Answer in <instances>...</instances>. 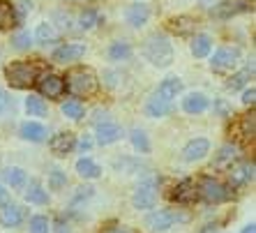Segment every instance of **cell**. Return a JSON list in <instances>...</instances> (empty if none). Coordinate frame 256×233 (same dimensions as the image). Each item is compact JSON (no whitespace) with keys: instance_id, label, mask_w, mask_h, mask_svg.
I'll return each instance as SVG.
<instances>
[{"instance_id":"6da1fadb","label":"cell","mask_w":256,"mask_h":233,"mask_svg":"<svg viewBox=\"0 0 256 233\" xmlns=\"http://www.w3.org/2000/svg\"><path fill=\"white\" fill-rule=\"evenodd\" d=\"M143 56L148 58V62H152L155 67H168L173 62V46L168 42L166 35L155 32L143 42Z\"/></svg>"},{"instance_id":"7a4b0ae2","label":"cell","mask_w":256,"mask_h":233,"mask_svg":"<svg viewBox=\"0 0 256 233\" xmlns=\"http://www.w3.org/2000/svg\"><path fill=\"white\" fill-rule=\"evenodd\" d=\"M62 81H65V88L74 97H88L97 90V76L88 67H74V70L67 72V76Z\"/></svg>"},{"instance_id":"3957f363","label":"cell","mask_w":256,"mask_h":233,"mask_svg":"<svg viewBox=\"0 0 256 233\" xmlns=\"http://www.w3.org/2000/svg\"><path fill=\"white\" fill-rule=\"evenodd\" d=\"M5 76H7V81H10L12 88L24 90V88L35 86L40 72H37V67L30 65V62H12V65L5 70Z\"/></svg>"},{"instance_id":"277c9868","label":"cell","mask_w":256,"mask_h":233,"mask_svg":"<svg viewBox=\"0 0 256 233\" xmlns=\"http://www.w3.org/2000/svg\"><path fill=\"white\" fill-rule=\"evenodd\" d=\"M157 204V178L141 180L132 194V206L136 210H150Z\"/></svg>"},{"instance_id":"5b68a950","label":"cell","mask_w":256,"mask_h":233,"mask_svg":"<svg viewBox=\"0 0 256 233\" xmlns=\"http://www.w3.org/2000/svg\"><path fill=\"white\" fill-rule=\"evenodd\" d=\"M198 196L206 201V204H224L228 198V190L224 185H222L220 180L210 178V176H206V178H201V182H198Z\"/></svg>"},{"instance_id":"8992f818","label":"cell","mask_w":256,"mask_h":233,"mask_svg":"<svg viewBox=\"0 0 256 233\" xmlns=\"http://www.w3.org/2000/svg\"><path fill=\"white\" fill-rule=\"evenodd\" d=\"M178 222H187V215H180V212H173V210H152L146 217V226L152 228V231H168Z\"/></svg>"},{"instance_id":"52a82bcc","label":"cell","mask_w":256,"mask_h":233,"mask_svg":"<svg viewBox=\"0 0 256 233\" xmlns=\"http://www.w3.org/2000/svg\"><path fill=\"white\" fill-rule=\"evenodd\" d=\"M35 86H37V90H40V95L48 97V100H56V97H60L65 92V81L60 76H56V74H42V76H37Z\"/></svg>"},{"instance_id":"ba28073f","label":"cell","mask_w":256,"mask_h":233,"mask_svg":"<svg viewBox=\"0 0 256 233\" xmlns=\"http://www.w3.org/2000/svg\"><path fill=\"white\" fill-rule=\"evenodd\" d=\"M238 60H240V51H238V48L224 46V48H220V51L212 56L210 65H212V70H217V72H224V70L236 67V62H238Z\"/></svg>"},{"instance_id":"9c48e42d","label":"cell","mask_w":256,"mask_h":233,"mask_svg":"<svg viewBox=\"0 0 256 233\" xmlns=\"http://www.w3.org/2000/svg\"><path fill=\"white\" fill-rule=\"evenodd\" d=\"M95 134H97V144L100 146H111L122 136V130H120V125L114 122V120H104V122L97 125Z\"/></svg>"},{"instance_id":"30bf717a","label":"cell","mask_w":256,"mask_h":233,"mask_svg":"<svg viewBox=\"0 0 256 233\" xmlns=\"http://www.w3.org/2000/svg\"><path fill=\"white\" fill-rule=\"evenodd\" d=\"M86 56V44H62L60 48L54 51V60L56 62H74V60H81Z\"/></svg>"},{"instance_id":"8fae6325","label":"cell","mask_w":256,"mask_h":233,"mask_svg":"<svg viewBox=\"0 0 256 233\" xmlns=\"http://www.w3.org/2000/svg\"><path fill=\"white\" fill-rule=\"evenodd\" d=\"M210 152V141L208 138H192L190 144L182 148V157L187 162H198Z\"/></svg>"},{"instance_id":"7c38bea8","label":"cell","mask_w":256,"mask_h":233,"mask_svg":"<svg viewBox=\"0 0 256 233\" xmlns=\"http://www.w3.org/2000/svg\"><path fill=\"white\" fill-rule=\"evenodd\" d=\"M48 146H51L54 155H67V152H72V150L76 148V136L72 132H62V134H56Z\"/></svg>"},{"instance_id":"4fadbf2b","label":"cell","mask_w":256,"mask_h":233,"mask_svg":"<svg viewBox=\"0 0 256 233\" xmlns=\"http://www.w3.org/2000/svg\"><path fill=\"white\" fill-rule=\"evenodd\" d=\"M125 18H127V24L130 26L141 28V26H146V21L150 18V7L146 5V2H134V5L127 7Z\"/></svg>"},{"instance_id":"5bb4252c","label":"cell","mask_w":256,"mask_h":233,"mask_svg":"<svg viewBox=\"0 0 256 233\" xmlns=\"http://www.w3.org/2000/svg\"><path fill=\"white\" fill-rule=\"evenodd\" d=\"M173 201H178V204H194L198 196L196 192V185L192 182V180H182V182H178V185L173 187Z\"/></svg>"},{"instance_id":"9a60e30c","label":"cell","mask_w":256,"mask_h":233,"mask_svg":"<svg viewBox=\"0 0 256 233\" xmlns=\"http://www.w3.org/2000/svg\"><path fill=\"white\" fill-rule=\"evenodd\" d=\"M208 106H210V100L203 92H190L182 100V108H185L187 114H203Z\"/></svg>"},{"instance_id":"2e32d148","label":"cell","mask_w":256,"mask_h":233,"mask_svg":"<svg viewBox=\"0 0 256 233\" xmlns=\"http://www.w3.org/2000/svg\"><path fill=\"white\" fill-rule=\"evenodd\" d=\"M240 160V150L238 146H233V144H226V146H222L220 152L214 155V166L222 168V166H231L233 162H238Z\"/></svg>"},{"instance_id":"e0dca14e","label":"cell","mask_w":256,"mask_h":233,"mask_svg":"<svg viewBox=\"0 0 256 233\" xmlns=\"http://www.w3.org/2000/svg\"><path fill=\"white\" fill-rule=\"evenodd\" d=\"M76 174L86 180H95L102 176V166L97 162L90 160V157H81V160L76 162Z\"/></svg>"},{"instance_id":"ac0fdd59","label":"cell","mask_w":256,"mask_h":233,"mask_svg":"<svg viewBox=\"0 0 256 233\" xmlns=\"http://www.w3.org/2000/svg\"><path fill=\"white\" fill-rule=\"evenodd\" d=\"M180 90H182V81L176 78V76H171V78H164V81H162L157 95H160L162 100H166V102H173V100L178 97Z\"/></svg>"},{"instance_id":"d6986e66","label":"cell","mask_w":256,"mask_h":233,"mask_svg":"<svg viewBox=\"0 0 256 233\" xmlns=\"http://www.w3.org/2000/svg\"><path fill=\"white\" fill-rule=\"evenodd\" d=\"M146 111H148L150 118H164V116H168L173 111V102H166V100H162L160 95H155L148 102Z\"/></svg>"},{"instance_id":"ffe728a7","label":"cell","mask_w":256,"mask_h":233,"mask_svg":"<svg viewBox=\"0 0 256 233\" xmlns=\"http://www.w3.org/2000/svg\"><path fill=\"white\" fill-rule=\"evenodd\" d=\"M21 136L26 141H32V144H40L46 138V127L40 125V122H24L21 125Z\"/></svg>"},{"instance_id":"44dd1931","label":"cell","mask_w":256,"mask_h":233,"mask_svg":"<svg viewBox=\"0 0 256 233\" xmlns=\"http://www.w3.org/2000/svg\"><path fill=\"white\" fill-rule=\"evenodd\" d=\"M26 201H28V204H35V206H44L48 201V192L42 187V182L32 180L28 185V190H26Z\"/></svg>"},{"instance_id":"7402d4cb","label":"cell","mask_w":256,"mask_h":233,"mask_svg":"<svg viewBox=\"0 0 256 233\" xmlns=\"http://www.w3.org/2000/svg\"><path fill=\"white\" fill-rule=\"evenodd\" d=\"M2 178H5V182L10 187H14V190H21V187L26 185L28 176H26V171L21 166H7L5 171H2Z\"/></svg>"},{"instance_id":"603a6c76","label":"cell","mask_w":256,"mask_h":233,"mask_svg":"<svg viewBox=\"0 0 256 233\" xmlns=\"http://www.w3.org/2000/svg\"><path fill=\"white\" fill-rule=\"evenodd\" d=\"M0 222L5 224V226H18L21 222H24V208H18V206H5V210L0 212Z\"/></svg>"},{"instance_id":"cb8c5ba5","label":"cell","mask_w":256,"mask_h":233,"mask_svg":"<svg viewBox=\"0 0 256 233\" xmlns=\"http://www.w3.org/2000/svg\"><path fill=\"white\" fill-rule=\"evenodd\" d=\"M247 180H254V162L252 164H240V166L231 168V185L238 187Z\"/></svg>"},{"instance_id":"d4e9b609","label":"cell","mask_w":256,"mask_h":233,"mask_svg":"<svg viewBox=\"0 0 256 233\" xmlns=\"http://www.w3.org/2000/svg\"><path fill=\"white\" fill-rule=\"evenodd\" d=\"M210 48H212L210 35H196L192 40V54H194V58H206L210 54Z\"/></svg>"},{"instance_id":"484cf974","label":"cell","mask_w":256,"mask_h":233,"mask_svg":"<svg viewBox=\"0 0 256 233\" xmlns=\"http://www.w3.org/2000/svg\"><path fill=\"white\" fill-rule=\"evenodd\" d=\"M16 24V12H14L12 2L0 0V30H7Z\"/></svg>"},{"instance_id":"4316f807","label":"cell","mask_w":256,"mask_h":233,"mask_svg":"<svg viewBox=\"0 0 256 233\" xmlns=\"http://www.w3.org/2000/svg\"><path fill=\"white\" fill-rule=\"evenodd\" d=\"M60 111H62L67 118H72V120H81V118L86 116V106L78 102V100H70V102H62Z\"/></svg>"},{"instance_id":"83f0119b","label":"cell","mask_w":256,"mask_h":233,"mask_svg":"<svg viewBox=\"0 0 256 233\" xmlns=\"http://www.w3.org/2000/svg\"><path fill=\"white\" fill-rule=\"evenodd\" d=\"M168 24H171L173 32H178V35H190L192 30H194V26H196V21L190 16H178V18H171Z\"/></svg>"},{"instance_id":"f1b7e54d","label":"cell","mask_w":256,"mask_h":233,"mask_svg":"<svg viewBox=\"0 0 256 233\" xmlns=\"http://www.w3.org/2000/svg\"><path fill=\"white\" fill-rule=\"evenodd\" d=\"M26 108H28V114L30 116H35V118H42V116H46L48 106L44 104L42 97H37V95H30L28 100H26Z\"/></svg>"},{"instance_id":"f546056e","label":"cell","mask_w":256,"mask_h":233,"mask_svg":"<svg viewBox=\"0 0 256 233\" xmlns=\"http://www.w3.org/2000/svg\"><path fill=\"white\" fill-rule=\"evenodd\" d=\"M35 37H37V42H42V44L56 42V40H58V30H56L51 24H40L35 30Z\"/></svg>"},{"instance_id":"4dcf8cb0","label":"cell","mask_w":256,"mask_h":233,"mask_svg":"<svg viewBox=\"0 0 256 233\" xmlns=\"http://www.w3.org/2000/svg\"><path fill=\"white\" fill-rule=\"evenodd\" d=\"M130 56H132V46L127 42H116V44H111V48H108V58L114 60V62L127 60Z\"/></svg>"},{"instance_id":"1f68e13d","label":"cell","mask_w":256,"mask_h":233,"mask_svg":"<svg viewBox=\"0 0 256 233\" xmlns=\"http://www.w3.org/2000/svg\"><path fill=\"white\" fill-rule=\"evenodd\" d=\"M244 10V5L242 2H222V5H214L210 12L214 14V16H231V14H236V12H242Z\"/></svg>"},{"instance_id":"d6a6232c","label":"cell","mask_w":256,"mask_h":233,"mask_svg":"<svg viewBox=\"0 0 256 233\" xmlns=\"http://www.w3.org/2000/svg\"><path fill=\"white\" fill-rule=\"evenodd\" d=\"M132 144L138 152H150V141H148V134L143 130H132Z\"/></svg>"},{"instance_id":"836d02e7","label":"cell","mask_w":256,"mask_h":233,"mask_svg":"<svg viewBox=\"0 0 256 233\" xmlns=\"http://www.w3.org/2000/svg\"><path fill=\"white\" fill-rule=\"evenodd\" d=\"M252 74H254V65L247 67V70H242V72H238V74H233V76L228 78V88H231V90L242 88V86L247 84V81H250Z\"/></svg>"},{"instance_id":"e575fe53","label":"cell","mask_w":256,"mask_h":233,"mask_svg":"<svg viewBox=\"0 0 256 233\" xmlns=\"http://www.w3.org/2000/svg\"><path fill=\"white\" fill-rule=\"evenodd\" d=\"M48 228H51V224H48V220L44 215L30 217V224H28L30 233H48Z\"/></svg>"},{"instance_id":"d590c367","label":"cell","mask_w":256,"mask_h":233,"mask_svg":"<svg viewBox=\"0 0 256 233\" xmlns=\"http://www.w3.org/2000/svg\"><path fill=\"white\" fill-rule=\"evenodd\" d=\"M97 24H100V14H97L95 10H86V12H81V16H78V26L84 30L95 28Z\"/></svg>"},{"instance_id":"8d00e7d4","label":"cell","mask_w":256,"mask_h":233,"mask_svg":"<svg viewBox=\"0 0 256 233\" xmlns=\"http://www.w3.org/2000/svg\"><path fill=\"white\" fill-rule=\"evenodd\" d=\"M12 44H14V48L24 51V48H30V44H32V37H30V32L21 30V32H16V35L12 37Z\"/></svg>"},{"instance_id":"74e56055","label":"cell","mask_w":256,"mask_h":233,"mask_svg":"<svg viewBox=\"0 0 256 233\" xmlns=\"http://www.w3.org/2000/svg\"><path fill=\"white\" fill-rule=\"evenodd\" d=\"M67 182V176L62 171H54V174H48V187L51 190H60V187H65Z\"/></svg>"},{"instance_id":"f35d334b","label":"cell","mask_w":256,"mask_h":233,"mask_svg":"<svg viewBox=\"0 0 256 233\" xmlns=\"http://www.w3.org/2000/svg\"><path fill=\"white\" fill-rule=\"evenodd\" d=\"M242 132L244 136H254V114H247L242 118Z\"/></svg>"},{"instance_id":"ab89813d","label":"cell","mask_w":256,"mask_h":233,"mask_svg":"<svg viewBox=\"0 0 256 233\" xmlns=\"http://www.w3.org/2000/svg\"><path fill=\"white\" fill-rule=\"evenodd\" d=\"M102 233H138V231L136 228H132V226H108Z\"/></svg>"},{"instance_id":"60d3db41","label":"cell","mask_w":256,"mask_h":233,"mask_svg":"<svg viewBox=\"0 0 256 233\" xmlns=\"http://www.w3.org/2000/svg\"><path fill=\"white\" fill-rule=\"evenodd\" d=\"M256 102V90L254 88H247L242 92V104H247V106H250V104H254Z\"/></svg>"},{"instance_id":"b9f144b4","label":"cell","mask_w":256,"mask_h":233,"mask_svg":"<svg viewBox=\"0 0 256 233\" xmlns=\"http://www.w3.org/2000/svg\"><path fill=\"white\" fill-rule=\"evenodd\" d=\"M7 108H10V95L0 88V114H5Z\"/></svg>"},{"instance_id":"7bdbcfd3","label":"cell","mask_w":256,"mask_h":233,"mask_svg":"<svg viewBox=\"0 0 256 233\" xmlns=\"http://www.w3.org/2000/svg\"><path fill=\"white\" fill-rule=\"evenodd\" d=\"M56 233H72V231L62 220H56Z\"/></svg>"},{"instance_id":"ee69618b","label":"cell","mask_w":256,"mask_h":233,"mask_svg":"<svg viewBox=\"0 0 256 233\" xmlns=\"http://www.w3.org/2000/svg\"><path fill=\"white\" fill-rule=\"evenodd\" d=\"M198 233H217V226H212V224H208V226L198 228Z\"/></svg>"},{"instance_id":"f6af8a7d","label":"cell","mask_w":256,"mask_h":233,"mask_svg":"<svg viewBox=\"0 0 256 233\" xmlns=\"http://www.w3.org/2000/svg\"><path fill=\"white\" fill-rule=\"evenodd\" d=\"M78 150H84V152H86V150H90V141H86V138H84V141L78 144Z\"/></svg>"},{"instance_id":"bcb514c9","label":"cell","mask_w":256,"mask_h":233,"mask_svg":"<svg viewBox=\"0 0 256 233\" xmlns=\"http://www.w3.org/2000/svg\"><path fill=\"white\" fill-rule=\"evenodd\" d=\"M7 201V192H5V187L0 185V204H5Z\"/></svg>"},{"instance_id":"7dc6e473","label":"cell","mask_w":256,"mask_h":233,"mask_svg":"<svg viewBox=\"0 0 256 233\" xmlns=\"http://www.w3.org/2000/svg\"><path fill=\"white\" fill-rule=\"evenodd\" d=\"M242 233H256V226L254 224H247V226L242 228Z\"/></svg>"}]
</instances>
